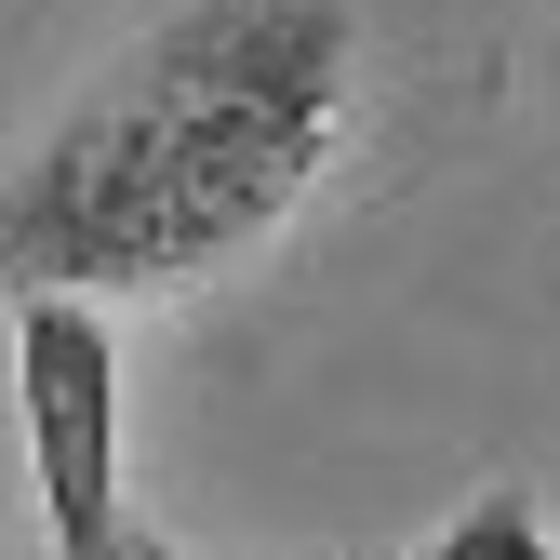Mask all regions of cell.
<instances>
[{
  "mask_svg": "<svg viewBox=\"0 0 560 560\" xmlns=\"http://www.w3.org/2000/svg\"><path fill=\"white\" fill-rule=\"evenodd\" d=\"M361 0H174L0 187L14 294H161L254 254L361 133Z\"/></svg>",
  "mask_w": 560,
  "mask_h": 560,
  "instance_id": "1",
  "label": "cell"
},
{
  "mask_svg": "<svg viewBox=\"0 0 560 560\" xmlns=\"http://www.w3.org/2000/svg\"><path fill=\"white\" fill-rule=\"evenodd\" d=\"M120 560H174V547H161V534H120Z\"/></svg>",
  "mask_w": 560,
  "mask_h": 560,
  "instance_id": "4",
  "label": "cell"
},
{
  "mask_svg": "<svg viewBox=\"0 0 560 560\" xmlns=\"http://www.w3.org/2000/svg\"><path fill=\"white\" fill-rule=\"evenodd\" d=\"M413 560H560L547 547V521H534V494H521V480H494V494H467L428 547H413Z\"/></svg>",
  "mask_w": 560,
  "mask_h": 560,
  "instance_id": "3",
  "label": "cell"
},
{
  "mask_svg": "<svg viewBox=\"0 0 560 560\" xmlns=\"http://www.w3.org/2000/svg\"><path fill=\"white\" fill-rule=\"evenodd\" d=\"M14 413L40 454V508L67 560H120V334L94 294H27L14 307Z\"/></svg>",
  "mask_w": 560,
  "mask_h": 560,
  "instance_id": "2",
  "label": "cell"
}]
</instances>
